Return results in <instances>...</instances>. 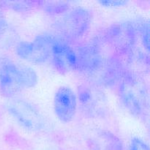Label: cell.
Segmentation results:
<instances>
[{
	"label": "cell",
	"instance_id": "4",
	"mask_svg": "<svg viewBox=\"0 0 150 150\" xmlns=\"http://www.w3.org/2000/svg\"><path fill=\"white\" fill-rule=\"evenodd\" d=\"M104 40L116 56L133 58L139 41V26L130 21L117 23L107 29Z\"/></svg>",
	"mask_w": 150,
	"mask_h": 150
},
{
	"label": "cell",
	"instance_id": "10",
	"mask_svg": "<svg viewBox=\"0 0 150 150\" xmlns=\"http://www.w3.org/2000/svg\"><path fill=\"white\" fill-rule=\"evenodd\" d=\"M89 146L91 150H122L120 139L107 130L97 132L89 139Z\"/></svg>",
	"mask_w": 150,
	"mask_h": 150
},
{
	"label": "cell",
	"instance_id": "2",
	"mask_svg": "<svg viewBox=\"0 0 150 150\" xmlns=\"http://www.w3.org/2000/svg\"><path fill=\"white\" fill-rule=\"evenodd\" d=\"M38 82V74L33 68L8 57H0V92L4 98L19 97L25 89L34 87Z\"/></svg>",
	"mask_w": 150,
	"mask_h": 150
},
{
	"label": "cell",
	"instance_id": "12",
	"mask_svg": "<svg viewBox=\"0 0 150 150\" xmlns=\"http://www.w3.org/2000/svg\"><path fill=\"white\" fill-rule=\"evenodd\" d=\"M69 6L65 1H42L41 9L49 16H57L68 11Z\"/></svg>",
	"mask_w": 150,
	"mask_h": 150
},
{
	"label": "cell",
	"instance_id": "8",
	"mask_svg": "<svg viewBox=\"0 0 150 150\" xmlns=\"http://www.w3.org/2000/svg\"><path fill=\"white\" fill-rule=\"evenodd\" d=\"M50 61L56 70L62 74L77 70L78 60L75 50L59 37L55 36L54 38Z\"/></svg>",
	"mask_w": 150,
	"mask_h": 150
},
{
	"label": "cell",
	"instance_id": "1",
	"mask_svg": "<svg viewBox=\"0 0 150 150\" xmlns=\"http://www.w3.org/2000/svg\"><path fill=\"white\" fill-rule=\"evenodd\" d=\"M117 89L125 108L136 118H148L149 89L145 79L136 72L123 70L117 81Z\"/></svg>",
	"mask_w": 150,
	"mask_h": 150
},
{
	"label": "cell",
	"instance_id": "5",
	"mask_svg": "<svg viewBox=\"0 0 150 150\" xmlns=\"http://www.w3.org/2000/svg\"><path fill=\"white\" fill-rule=\"evenodd\" d=\"M76 96L78 106L86 118L101 120L108 116V98L105 92L95 83L84 82L79 85Z\"/></svg>",
	"mask_w": 150,
	"mask_h": 150
},
{
	"label": "cell",
	"instance_id": "11",
	"mask_svg": "<svg viewBox=\"0 0 150 150\" xmlns=\"http://www.w3.org/2000/svg\"><path fill=\"white\" fill-rule=\"evenodd\" d=\"M3 9L13 10L21 14H29L38 9H41L42 1H0Z\"/></svg>",
	"mask_w": 150,
	"mask_h": 150
},
{
	"label": "cell",
	"instance_id": "13",
	"mask_svg": "<svg viewBox=\"0 0 150 150\" xmlns=\"http://www.w3.org/2000/svg\"><path fill=\"white\" fill-rule=\"evenodd\" d=\"M4 9L0 5V40L9 35L10 26L4 13Z\"/></svg>",
	"mask_w": 150,
	"mask_h": 150
},
{
	"label": "cell",
	"instance_id": "7",
	"mask_svg": "<svg viewBox=\"0 0 150 150\" xmlns=\"http://www.w3.org/2000/svg\"><path fill=\"white\" fill-rule=\"evenodd\" d=\"M55 36L50 34L39 35L31 41H21L15 47L18 57L33 64H43L50 60Z\"/></svg>",
	"mask_w": 150,
	"mask_h": 150
},
{
	"label": "cell",
	"instance_id": "6",
	"mask_svg": "<svg viewBox=\"0 0 150 150\" xmlns=\"http://www.w3.org/2000/svg\"><path fill=\"white\" fill-rule=\"evenodd\" d=\"M6 108L20 127L32 133L45 129L46 122L40 110L32 103L21 97L8 99Z\"/></svg>",
	"mask_w": 150,
	"mask_h": 150
},
{
	"label": "cell",
	"instance_id": "15",
	"mask_svg": "<svg viewBox=\"0 0 150 150\" xmlns=\"http://www.w3.org/2000/svg\"><path fill=\"white\" fill-rule=\"evenodd\" d=\"M99 4H100L103 7H110V8H117V7H124L127 4L126 1H99Z\"/></svg>",
	"mask_w": 150,
	"mask_h": 150
},
{
	"label": "cell",
	"instance_id": "9",
	"mask_svg": "<svg viewBox=\"0 0 150 150\" xmlns=\"http://www.w3.org/2000/svg\"><path fill=\"white\" fill-rule=\"evenodd\" d=\"M77 109V96L74 91L67 86L59 88L54 97V111L57 119L63 123L70 122Z\"/></svg>",
	"mask_w": 150,
	"mask_h": 150
},
{
	"label": "cell",
	"instance_id": "14",
	"mask_svg": "<svg viewBox=\"0 0 150 150\" xmlns=\"http://www.w3.org/2000/svg\"><path fill=\"white\" fill-rule=\"evenodd\" d=\"M128 150H149V146L140 138L135 137L131 139Z\"/></svg>",
	"mask_w": 150,
	"mask_h": 150
},
{
	"label": "cell",
	"instance_id": "3",
	"mask_svg": "<svg viewBox=\"0 0 150 150\" xmlns=\"http://www.w3.org/2000/svg\"><path fill=\"white\" fill-rule=\"evenodd\" d=\"M92 14L84 7H76L69 10L54 23L59 37L68 43L81 39L91 27Z\"/></svg>",
	"mask_w": 150,
	"mask_h": 150
}]
</instances>
